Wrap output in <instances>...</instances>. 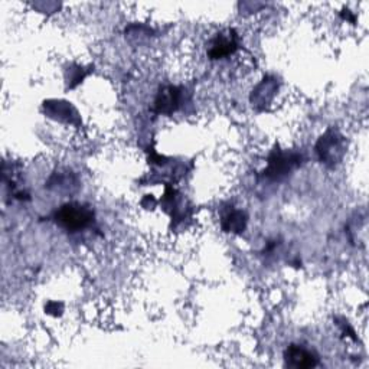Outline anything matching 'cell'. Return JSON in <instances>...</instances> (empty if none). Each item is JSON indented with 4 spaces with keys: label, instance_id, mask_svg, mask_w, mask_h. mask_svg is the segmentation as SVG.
<instances>
[{
    "label": "cell",
    "instance_id": "8992f818",
    "mask_svg": "<svg viewBox=\"0 0 369 369\" xmlns=\"http://www.w3.org/2000/svg\"><path fill=\"white\" fill-rule=\"evenodd\" d=\"M284 361L293 368H313L317 365V358L308 349L299 345H290L284 352Z\"/></svg>",
    "mask_w": 369,
    "mask_h": 369
},
{
    "label": "cell",
    "instance_id": "9c48e42d",
    "mask_svg": "<svg viewBox=\"0 0 369 369\" xmlns=\"http://www.w3.org/2000/svg\"><path fill=\"white\" fill-rule=\"evenodd\" d=\"M45 310H47L48 315L58 316V315H61L62 305H61V303H57V302H49V303L45 306Z\"/></svg>",
    "mask_w": 369,
    "mask_h": 369
},
{
    "label": "cell",
    "instance_id": "277c9868",
    "mask_svg": "<svg viewBox=\"0 0 369 369\" xmlns=\"http://www.w3.org/2000/svg\"><path fill=\"white\" fill-rule=\"evenodd\" d=\"M238 49V35L234 29H227L218 33L211 41L208 57L211 59H223L233 55Z\"/></svg>",
    "mask_w": 369,
    "mask_h": 369
},
{
    "label": "cell",
    "instance_id": "52a82bcc",
    "mask_svg": "<svg viewBox=\"0 0 369 369\" xmlns=\"http://www.w3.org/2000/svg\"><path fill=\"white\" fill-rule=\"evenodd\" d=\"M44 110L48 117L59 120V122H66V123H76L78 119L77 110L71 105V102L65 101H47L44 104Z\"/></svg>",
    "mask_w": 369,
    "mask_h": 369
},
{
    "label": "cell",
    "instance_id": "5b68a950",
    "mask_svg": "<svg viewBox=\"0 0 369 369\" xmlns=\"http://www.w3.org/2000/svg\"><path fill=\"white\" fill-rule=\"evenodd\" d=\"M182 91L177 87L168 86L162 88L155 101V110L159 115H172L180 107Z\"/></svg>",
    "mask_w": 369,
    "mask_h": 369
},
{
    "label": "cell",
    "instance_id": "7a4b0ae2",
    "mask_svg": "<svg viewBox=\"0 0 369 369\" xmlns=\"http://www.w3.org/2000/svg\"><path fill=\"white\" fill-rule=\"evenodd\" d=\"M316 152H317L322 163H326V165L338 163L345 153L344 137L339 134V131H336L334 129H329L319 139V141L316 144Z\"/></svg>",
    "mask_w": 369,
    "mask_h": 369
},
{
    "label": "cell",
    "instance_id": "3957f363",
    "mask_svg": "<svg viewBox=\"0 0 369 369\" xmlns=\"http://www.w3.org/2000/svg\"><path fill=\"white\" fill-rule=\"evenodd\" d=\"M300 165V156L296 153H287L281 151H274L269 158V166L264 170V176L273 180H280L286 177L294 168Z\"/></svg>",
    "mask_w": 369,
    "mask_h": 369
},
{
    "label": "cell",
    "instance_id": "ba28073f",
    "mask_svg": "<svg viewBox=\"0 0 369 369\" xmlns=\"http://www.w3.org/2000/svg\"><path fill=\"white\" fill-rule=\"evenodd\" d=\"M221 224H223V230L226 233L241 234V233H244V230L247 227V215L244 211L233 209L224 215L223 223Z\"/></svg>",
    "mask_w": 369,
    "mask_h": 369
},
{
    "label": "cell",
    "instance_id": "6da1fadb",
    "mask_svg": "<svg viewBox=\"0 0 369 369\" xmlns=\"http://www.w3.org/2000/svg\"><path fill=\"white\" fill-rule=\"evenodd\" d=\"M55 223L66 231L77 233L94 223V211L83 204L69 202L62 205L54 215Z\"/></svg>",
    "mask_w": 369,
    "mask_h": 369
}]
</instances>
